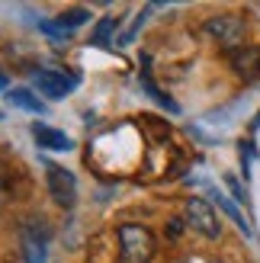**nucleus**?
Returning a JSON list of instances; mask_svg holds the SVG:
<instances>
[{"instance_id":"f257e3e1","label":"nucleus","mask_w":260,"mask_h":263,"mask_svg":"<svg viewBox=\"0 0 260 263\" xmlns=\"http://www.w3.org/2000/svg\"><path fill=\"white\" fill-rule=\"evenodd\" d=\"M119 260L122 263H151L154 257V238L141 225H122L119 231Z\"/></svg>"},{"instance_id":"f03ea898","label":"nucleus","mask_w":260,"mask_h":263,"mask_svg":"<svg viewBox=\"0 0 260 263\" xmlns=\"http://www.w3.org/2000/svg\"><path fill=\"white\" fill-rule=\"evenodd\" d=\"M187 221H190L193 231H199L202 238H209V241H215L218 234H222V225H218V215H215L209 199H190L187 202Z\"/></svg>"},{"instance_id":"7ed1b4c3","label":"nucleus","mask_w":260,"mask_h":263,"mask_svg":"<svg viewBox=\"0 0 260 263\" xmlns=\"http://www.w3.org/2000/svg\"><path fill=\"white\" fill-rule=\"evenodd\" d=\"M45 174H48L51 199H55L61 209H74V202H77V180H74V174L64 170V167H58V164H48Z\"/></svg>"},{"instance_id":"20e7f679","label":"nucleus","mask_w":260,"mask_h":263,"mask_svg":"<svg viewBox=\"0 0 260 263\" xmlns=\"http://www.w3.org/2000/svg\"><path fill=\"white\" fill-rule=\"evenodd\" d=\"M81 84L77 74H64V71H35V87L39 93H45L48 100H61Z\"/></svg>"},{"instance_id":"39448f33","label":"nucleus","mask_w":260,"mask_h":263,"mask_svg":"<svg viewBox=\"0 0 260 263\" xmlns=\"http://www.w3.org/2000/svg\"><path fill=\"white\" fill-rule=\"evenodd\" d=\"M206 32H209L212 39H218L222 45L231 48H238L241 45V35H244V23L238 16H212L209 23H206Z\"/></svg>"},{"instance_id":"423d86ee","label":"nucleus","mask_w":260,"mask_h":263,"mask_svg":"<svg viewBox=\"0 0 260 263\" xmlns=\"http://www.w3.org/2000/svg\"><path fill=\"white\" fill-rule=\"evenodd\" d=\"M231 71L241 77H260V48L257 45H238L228 51Z\"/></svg>"},{"instance_id":"0eeeda50","label":"nucleus","mask_w":260,"mask_h":263,"mask_svg":"<svg viewBox=\"0 0 260 263\" xmlns=\"http://www.w3.org/2000/svg\"><path fill=\"white\" fill-rule=\"evenodd\" d=\"M32 138L42 144V148H48V151H71L74 148V141L64 135V132L51 128V125H32Z\"/></svg>"},{"instance_id":"6e6552de","label":"nucleus","mask_w":260,"mask_h":263,"mask_svg":"<svg viewBox=\"0 0 260 263\" xmlns=\"http://www.w3.org/2000/svg\"><path fill=\"white\" fill-rule=\"evenodd\" d=\"M138 81H141V90H145V93H148V97H151L154 103H158V106H164L167 112H174V116L180 112V106H177V103H174L171 97H167V93H164V90H161L158 84H154V81H151V74H148V71H141V77H138Z\"/></svg>"},{"instance_id":"1a4fd4ad","label":"nucleus","mask_w":260,"mask_h":263,"mask_svg":"<svg viewBox=\"0 0 260 263\" xmlns=\"http://www.w3.org/2000/svg\"><path fill=\"white\" fill-rule=\"evenodd\" d=\"M23 257H26V263H45V238H35L32 231H26Z\"/></svg>"},{"instance_id":"9d476101","label":"nucleus","mask_w":260,"mask_h":263,"mask_svg":"<svg viewBox=\"0 0 260 263\" xmlns=\"http://www.w3.org/2000/svg\"><path fill=\"white\" fill-rule=\"evenodd\" d=\"M7 100L13 103V106H20V109H26V112H45V106L39 103L29 90H23V87H13L10 93H7Z\"/></svg>"},{"instance_id":"9b49d317","label":"nucleus","mask_w":260,"mask_h":263,"mask_svg":"<svg viewBox=\"0 0 260 263\" xmlns=\"http://www.w3.org/2000/svg\"><path fill=\"white\" fill-rule=\"evenodd\" d=\"M64 32H74L77 26H84V23H90V10H84V7H71V10H64L61 16L55 20Z\"/></svg>"},{"instance_id":"f8f14e48","label":"nucleus","mask_w":260,"mask_h":263,"mask_svg":"<svg viewBox=\"0 0 260 263\" xmlns=\"http://www.w3.org/2000/svg\"><path fill=\"white\" fill-rule=\"evenodd\" d=\"M218 205L225 209V212H228V218L235 221V225H238L244 234H251V225H248V218H244V215L238 212V205H235V202H231V199H225V196H218Z\"/></svg>"},{"instance_id":"ddd939ff","label":"nucleus","mask_w":260,"mask_h":263,"mask_svg":"<svg viewBox=\"0 0 260 263\" xmlns=\"http://www.w3.org/2000/svg\"><path fill=\"white\" fill-rule=\"evenodd\" d=\"M113 29H116V20H113V16H103L100 26H97V32H94V45H109Z\"/></svg>"},{"instance_id":"4468645a","label":"nucleus","mask_w":260,"mask_h":263,"mask_svg":"<svg viewBox=\"0 0 260 263\" xmlns=\"http://www.w3.org/2000/svg\"><path fill=\"white\" fill-rule=\"evenodd\" d=\"M39 29L48 32V35H55V39H68L71 35V32H64L61 26H51V20H39Z\"/></svg>"},{"instance_id":"2eb2a0df","label":"nucleus","mask_w":260,"mask_h":263,"mask_svg":"<svg viewBox=\"0 0 260 263\" xmlns=\"http://www.w3.org/2000/svg\"><path fill=\"white\" fill-rule=\"evenodd\" d=\"M225 180H228V186H231V193H235L238 199H244V190H241V183H238L235 177H225Z\"/></svg>"},{"instance_id":"dca6fc26","label":"nucleus","mask_w":260,"mask_h":263,"mask_svg":"<svg viewBox=\"0 0 260 263\" xmlns=\"http://www.w3.org/2000/svg\"><path fill=\"white\" fill-rule=\"evenodd\" d=\"M180 231H183V221H177V218H174V221H171V238H177Z\"/></svg>"},{"instance_id":"f3484780","label":"nucleus","mask_w":260,"mask_h":263,"mask_svg":"<svg viewBox=\"0 0 260 263\" xmlns=\"http://www.w3.org/2000/svg\"><path fill=\"white\" fill-rule=\"evenodd\" d=\"M4 186H7V177H4V170H0V196H4Z\"/></svg>"},{"instance_id":"a211bd4d","label":"nucleus","mask_w":260,"mask_h":263,"mask_svg":"<svg viewBox=\"0 0 260 263\" xmlns=\"http://www.w3.org/2000/svg\"><path fill=\"white\" fill-rule=\"evenodd\" d=\"M0 90H7V74H0Z\"/></svg>"},{"instance_id":"6ab92c4d","label":"nucleus","mask_w":260,"mask_h":263,"mask_svg":"<svg viewBox=\"0 0 260 263\" xmlns=\"http://www.w3.org/2000/svg\"><path fill=\"white\" fill-rule=\"evenodd\" d=\"M0 119H4V112H0Z\"/></svg>"}]
</instances>
